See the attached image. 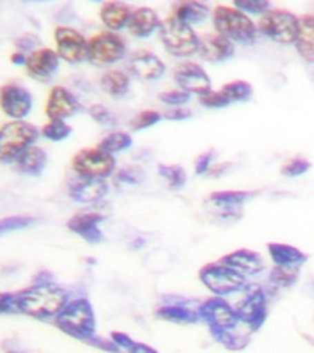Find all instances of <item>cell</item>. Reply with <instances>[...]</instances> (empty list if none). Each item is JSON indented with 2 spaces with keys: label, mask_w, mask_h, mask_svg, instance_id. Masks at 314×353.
I'll return each instance as SVG.
<instances>
[{
  "label": "cell",
  "mask_w": 314,
  "mask_h": 353,
  "mask_svg": "<svg viewBox=\"0 0 314 353\" xmlns=\"http://www.w3.org/2000/svg\"><path fill=\"white\" fill-rule=\"evenodd\" d=\"M129 71L134 74L137 79L145 82L159 81L167 72V66L162 61L161 57H157L151 50H135L129 55L128 59Z\"/></svg>",
  "instance_id": "obj_15"
},
{
  "label": "cell",
  "mask_w": 314,
  "mask_h": 353,
  "mask_svg": "<svg viewBox=\"0 0 314 353\" xmlns=\"http://www.w3.org/2000/svg\"><path fill=\"white\" fill-rule=\"evenodd\" d=\"M220 91L230 99L231 104L233 102H248L253 96V87L247 81L228 82L220 88Z\"/></svg>",
  "instance_id": "obj_35"
},
{
  "label": "cell",
  "mask_w": 314,
  "mask_h": 353,
  "mask_svg": "<svg viewBox=\"0 0 314 353\" xmlns=\"http://www.w3.org/2000/svg\"><path fill=\"white\" fill-rule=\"evenodd\" d=\"M210 14H213L215 33L228 38L230 41L248 46L258 39V26L241 10L228 7V5H219Z\"/></svg>",
  "instance_id": "obj_3"
},
{
  "label": "cell",
  "mask_w": 314,
  "mask_h": 353,
  "mask_svg": "<svg viewBox=\"0 0 314 353\" xmlns=\"http://www.w3.org/2000/svg\"><path fill=\"white\" fill-rule=\"evenodd\" d=\"M99 85L110 98L123 99L130 90V77L121 70H108L101 76Z\"/></svg>",
  "instance_id": "obj_29"
},
{
  "label": "cell",
  "mask_w": 314,
  "mask_h": 353,
  "mask_svg": "<svg viewBox=\"0 0 314 353\" xmlns=\"http://www.w3.org/2000/svg\"><path fill=\"white\" fill-rule=\"evenodd\" d=\"M110 339L119 347V350H129V352H133L134 345L137 343V341L130 338L129 334H126L123 332H112Z\"/></svg>",
  "instance_id": "obj_50"
},
{
  "label": "cell",
  "mask_w": 314,
  "mask_h": 353,
  "mask_svg": "<svg viewBox=\"0 0 314 353\" xmlns=\"http://www.w3.org/2000/svg\"><path fill=\"white\" fill-rule=\"evenodd\" d=\"M16 170L22 174L39 176L48 165V154L39 146H28L22 154L16 159Z\"/></svg>",
  "instance_id": "obj_28"
},
{
  "label": "cell",
  "mask_w": 314,
  "mask_h": 353,
  "mask_svg": "<svg viewBox=\"0 0 314 353\" xmlns=\"http://www.w3.org/2000/svg\"><path fill=\"white\" fill-rule=\"evenodd\" d=\"M33 223H37V219L32 217V215H16V217L2 219L0 220V236L26 230V228H30Z\"/></svg>",
  "instance_id": "obj_39"
},
{
  "label": "cell",
  "mask_w": 314,
  "mask_h": 353,
  "mask_svg": "<svg viewBox=\"0 0 314 353\" xmlns=\"http://www.w3.org/2000/svg\"><path fill=\"white\" fill-rule=\"evenodd\" d=\"M164 119H168V121H186V119L192 118V110L187 109L186 105L181 107H170V109L162 113Z\"/></svg>",
  "instance_id": "obj_47"
},
{
  "label": "cell",
  "mask_w": 314,
  "mask_h": 353,
  "mask_svg": "<svg viewBox=\"0 0 314 353\" xmlns=\"http://www.w3.org/2000/svg\"><path fill=\"white\" fill-rule=\"evenodd\" d=\"M88 115L95 123H98L104 128H113L117 126L118 123L115 113H112V110H108L106 105H101V104L91 105L88 109Z\"/></svg>",
  "instance_id": "obj_42"
},
{
  "label": "cell",
  "mask_w": 314,
  "mask_h": 353,
  "mask_svg": "<svg viewBox=\"0 0 314 353\" xmlns=\"http://www.w3.org/2000/svg\"><path fill=\"white\" fill-rule=\"evenodd\" d=\"M217 343L222 344L228 350H244L250 344V338L236 332V328L222 330V332L210 333Z\"/></svg>",
  "instance_id": "obj_34"
},
{
  "label": "cell",
  "mask_w": 314,
  "mask_h": 353,
  "mask_svg": "<svg viewBox=\"0 0 314 353\" xmlns=\"http://www.w3.org/2000/svg\"><path fill=\"white\" fill-rule=\"evenodd\" d=\"M219 261L245 276H256L266 270V263L262 256L248 248L234 250V252L222 256Z\"/></svg>",
  "instance_id": "obj_20"
},
{
  "label": "cell",
  "mask_w": 314,
  "mask_h": 353,
  "mask_svg": "<svg viewBox=\"0 0 314 353\" xmlns=\"http://www.w3.org/2000/svg\"><path fill=\"white\" fill-rule=\"evenodd\" d=\"M161 19L159 14L150 7H140L133 10L130 19L128 22V32L137 39H148L154 33L159 32Z\"/></svg>",
  "instance_id": "obj_21"
},
{
  "label": "cell",
  "mask_w": 314,
  "mask_h": 353,
  "mask_svg": "<svg viewBox=\"0 0 314 353\" xmlns=\"http://www.w3.org/2000/svg\"><path fill=\"white\" fill-rule=\"evenodd\" d=\"M145 243H146L145 239H141V237H137L135 241H134V243H130V247H133L134 250H140L141 247H144Z\"/></svg>",
  "instance_id": "obj_55"
},
{
  "label": "cell",
  "mask_w": 314,
  "mask_h": 353,
  "mask_svg": "<svg viewBox=\"0 0 314 353\" xmlns=\"http://www.w3.org/2000/svg\"><path fill=\"white\" fill-rule=\"evenodd\" d=\"M198 101H199V104L204 107V109H210V110H220V109H225V107H228V105H231L230 99H228L220 90L219 91L209 90L208 93L199 94Z\"/></svg>",
  "instance_id": "obj_40"
},
{
  "label": "cell",
  "mask_w": 314,
  "mask_h": 353,
  "mask_svg": "<svg viewBox=\"0 0 314 353\" xmlns=\"http://www.w3.org/2000/svg\"><path fill=\"white\" fill-rule=\"evenodd\" d=\"M133 8L121 0H107L99 10V19L107 30L119 32L128 27Z\"/></svg>",
  "instance_id": "obj_23"
},
{
  "label": "cell",
  "mask_w": 314,
  "mask_h": 353,
  "mask_svg": "<svg viewBox=\"0 0 314 353\" xmlns=\"http://www.w3.org/2000/svg\"><path fill=\"white\" fill-rule=\"evenodd\" d=\"M57 54L71 65L88 61V39L81 32L68 26H59L54 32Z\"/></svg>",
  "instance_id": "obj_12"
},
{
  "label": "cell",
  "mask_w": 314,
  "mask_h": 353,
  "mask_svg": "<svg viewBox=\"0 0 314 353\" xmlns=\"http://www.w3.org/2000/svg\"><path fill=\"white\" fill-rule=\"evenodd\" d=\"M71 168L79 178L107 179L117 172V159L99 146L84 148L72 156Z\"/></svg>",
  "instance_id": "obj_7"
},
{
  "label": "cell",
  "mask_w": 314,
  "mask_h": 353,
  "mask_svg": "<svg viewBox=\"0 0 314 353\" xmlns=\"http://www.w3.org/2000/svg\"><path fill=\"white\" fill-rule=\"evenodd\" d=\"M233 5L242 13L255 16H262L271 10V0H233Z\"/></svg>",
  "instance_id": "obj_41"
},
{
  "label": "cell",
  "mask_w": 314,
  "mask_h": 353,
  "mask_svg": "<svg viewBox=\"0 0 314 353\" xmlns=\"http://www.w3.org/2000/svg\"><path fill=\"white\" fill-rule=\"evenodd\" d=\"M173 79L178 88L190 94H203L213 90V81L202 65L193 61H182L173 71Z\"/></svg>",
  "instance_id": "obj_14"
},
{
  "label": "cell",
  "mask_w": 314,
  "mask_h": 353,
  "mask_svg": "<svg viewBox=\"0 0 314 353\" xmlns=\"http://www.w3.org/2000/svg\"><path fill=\"white\" fill-rule=\"evenodd\" d=\"M295 49L306 63L314 65V16L304 14L299 18L295 37Z\"/></svg>",
  "instance_id": "obj_26"
},
{
  "label": "cell",
  "mask_w": 314,
  "mask_h": 353,
  "mask_svg": "<svg viewBox=\"0 0 314 353\" xmlns=\"http://www.w3.org/2000/svg\"><path fill=\"white\" fill-rule=\"evenodd\" d=\"M299 18L288 10H269L261 16L258 32L278 44H294Z\"/></svg>",
  "instance_id": "obj_10"
},
{
  "label": "cell",
  "mask_w": 314,
  "mask_h": 353,
  "mask_svg": "<svg viewBox=\"0 0 314 353\" xmlns=\"http://www.w3.org/2000/svg\"><path fill=\"white\" fill-rule=\"evenodd\" d=\"M199 321L206 322L210 333L222 332V330H231L237 328L239 316L236 308L224 297L214 295L213 299H208L203 303L197 306Z\"/></svg>",
  "instance_id": "obj_11"
},
{
  "label": "cell",
  "mask_w": 314,
  "mask_h": 353,
  "mask_svg": "<svg viewBox=\"0 0 314 353\" xmlns=\"http://www.w3.org/2000/svg\"><path fill=\"white\" fill-rule=\"evenodd\" d=\"M14 44L16 48H18V50L26 54V52H33V50L38 49V46L41 44V41H39V38L35 35H24L16 39Z\"/></svg>",
  "instance_id": "obj_49"
},
{
  "label": "cell",
  "mask_w": 314,
  "mask_h": 353,
  "mask_svg": "<svg viewBox=\"0 0 314 353\" xmlns=\"http://www.w3.org/2000/svg\"><path fill=\"white\" fill-rule=\"evenodd\" d=\"M90 2H102V0H90Z\"/></svg>",
  "instance_id": "obj_57"
},
{
  "label": "cell",
  "mask_w": 314,
  "mask_h": 353,
  "mask_svg": "<svg viewBox=\"0 0 314 353\" xmlns=\"http://www.w3.org/2000/svg\"><path fill=\"white\" fill-rule=\"evenodd\" d=\"M108 193V185L106 179H85L79 178L71 182L70 196L76 203L96 204L102 201Z\"/></svg>",
  "instance_id": "obj_22"
},
{
  "label": "cell",
  "mask_w": 314,
  "mask_h": 353,
  "mask_svg": "<svg viewBox=\"0 0 314 353\" xmlns=\"http://www.w3.org/2000/svg\"><path fill=\"white\" fill-rule=\"evenodd\" d=\"M26 2H50V0H26Z\"/></svg>",
  "instance_id": "obj_56"
},
{
  "label": "cell",
  "mask_w": 314,
  "mask_h": 353,
  "mask_svg": "<svg viewBox=\"0 0 314 353\" xmlns=\"http://www.w3.org/2000/svg\"><path fill=\"white\" fill-rule=\"evenodd\" d=\"M82 110V104L70 91L61 85L50 88L48 99H46L44 113L49 119H66Z\"/></svg>",
  "instance_id": "obj_16"
},
{
  "label": "cell",
  "mask_w": 314,
  "mask_h": 353,
  "mask_svg": "<svg viewBox=\"0 0 314 353\" xmlns=\"http://www.w3.org/2000/svg\"><path fill=\"white\" fill-rule=\"evenodd\" d=\"M72 134V128L65 119H49L41 129V135L49 141H63Z\"/></svg>",
  "instance_id": "obj_36"
},
{
  "label": "cell",
  "mask_w": 314,
  "mask_h": 353,
  "mask_svg": "<svg viewBox=\"0 0 314 353\" xmlns=\"http://www.w3.org/2000/svg\"><path fill=\"white\" fill-rule=\"evenodd\" d=\"M55 327L74 339L88 341L96 334V316L87 297L68 300L63 310L54 317Z\"/></svg>",
  "instance_id": "obj_2"
},
{
  "label": "cell",
  "mask_w": 314,
  "mask_h": 353,
  "mask_svg": "<svg viewBox=\"0 0 314 353\" xmlns=\"http://www.w3.org/2000/svg\"><path fill=\"white\" fill-rule=\"evenodd\" d=\"M164 119V115L157 110H141L137 113V115L129 121V128L134 132H140V130L150 129L156 126Z\"/></svg>",
  "instance_id": "obj_37"
},
{
  "label": "cell",
  "mask_w": 314,
  "mask_h": 353,
  "mask_svg": "<svg viewBox=\"0 0 314 353\" xmlns=\"http://www.w3.org/2000/svg\"><path fill=\"white\" fill-rule=\"evenodd\" d=\"M244 294L242 301L236 306L239 322L244 323L250 333H256L269 316V300L266 290L258 284H247Z\"/></svg>",
  "instance_id": "obj_8"
},
{
  "label": "cell",
  "mask_w": 314,
  "mask_h": 353,
  "mask_svg": "<svg viewBox=\"0 0 314 353\" xmlns=\"http://www.w3.org/2000/svg\"><path fill=\"white\" fill-rule=\"evenodd\" d=\"M16 310V294L14 292H0V316L13 314Z\"/></svg>",
  "instance_id": "obj_48"
},
{
  "label": "cell",
  "mask_w": 314,
  "mask_h": 353,
  "mask_svg": "<svg viewBox=\"0 0 314 353\" xmlns=\"http://www.w3.org/2000/svg\"><path fill=\"white\" fill-rule=\"evenodd\" d=\"M231 168H233V163L231 162L217 163V165H213V167H210V170L208 172V176H210V178H219V176L226 174Z\"/></svg>",
  "instance_id": "obj_52"
},
{
  "label": "cell",
  "mask_w": 314,
  "mask_h": 353,
  "mask_svg": "<svg viewBox=\"0 0 314 353\" xmlns=\"http://www.w3.org/2000/svg\"><path fill=\"white\" fill-rule=\"evenodd\" d=\"M106 220V215L96 210L85 209L81 212H76L72 217L66 221L68 230L79 237H82L85 242L88 243H101L104 241V234H102L99 225Z\"/></svg>",
  "instance_id": "obj_17"
},
{
  "label": "cell",
  "mask_w": 314,
  "mask_h": 353,
  "mask_svg": "<svg viewBox=\"0 0 314 353\" xmlns=\"http://www.w3.org/2000/svg\"><path fill=\"white\" fill-rule=\"evenodd\" d=\"M198 280L206 288L209 292L219 297H228V295L242 292L247 286V276L231 269L230 265L219 263H210L203 265L198 270Z\"/></svg>",
  "instance_id": "obj_6"
},
{
  "label": "cell",
  "mask_w": 314,
  "mask_h": 353,
  "mask_svg": "<svg viewBox=\"0 0 314 353\" xmlns=\"http://www.w3.org/2000/svg\"><path fill=\"white\" fill-rule=\"evenodd\" d=\"M68 300V290L55 284V281L32 283L30 288L16 294V310L37 321H54Z\"/></svg>",
  "instance_id": "obj_1"
},
{
  "label": "cell",
  "mask_w": 314,
  "mask_h": 353,
  "mask_svg": "<svg viewBox=\"0 0 314 353\" xmlns=\"http://www.w3.org/2000/svg\"><path fill=\"white\" fill-rule=\"evenodd\" d=\"M267 252L271 254L273 265L302 267L308 261L306 253H304L300 248H297L294 245H289V243L269 242L267 243Z\"/></svg>",
  "instance_id": "obj_27"
},
{
  "label": "cell",
  "mask_w": 314,
  "mask_h": 353,
  "mask_svg": "<svg viewBox=\"0 0 314 353\" xmlns=\"http://www.w3.org/2000/svg\"><path fill=\"white\" fill-rule=\"evenodd\" d=\"M52 281H55L52 273H50L49 270H41V272L37 273L32 283L37 284V283H52Z\"/></svg>",
  "instance_id": "obj_53"
},
{
  "label": "cell",
  "mask_w": 314,
  "mask_h": 353,
  "mask_svg": "<svg viewBox=\"0 0 314 353\" xmlns=\"http://www.w3.org/2000/svg\"><path fill=\"white\" fill-rule=\"evenodd\" d=\"M134 145V140L133 137H130V134L128 132H112L108 134L107 137H104L99 141V148H102V150L110 152V154H118V152H124L128 151L129 148H133Z\"/></svg>",
  "instance_id": "obj_33"
},
{
  "label": "cell",
  "mask_w": 314,
  "mask_h": 353,
  "mask_svg": "<svg viewBox=\"0 0 314 353\" xmlns=\"http://www.w3.org/2000/svg\"><path fill=\"white\" fill-rule=\"evenodd\" d=\"M128 46L117 32L104 30L88 39V61L98 66H112L126 59Z\"/></svg>",
  "instance_id": "obj_9"
},
{
  "label": "cell",
  "mask_w": 314,
  "mask_h": 353,
  "mask_svg": "<svg viewBox=\"0 0 314 353\" xmlns=\"http://www.w3.org/2000/svg\"><path fill=\"white\" fill-rule=\"evenodd\" d=\"M190 96L192 94L187 93V91L176 88V90L162 91V93L159 94V101L168 107H181V105H186L187 102L190 101Z\"/></svg>",
  "instance_id": "obj_43"
},
{
  "label": "cell",
  "mask_w": 314,
  "mask_h": 353,
  "mask_svg": "<svg viewBox=\"0 0 314 353\" xmlns=\"http://www.w3.org/2000/svg\"><path fill=\"white\" fill-rule=\"evenodd\" d=\"M176 300L178 301H165L161 308L156 310V317L167 322L182 323V325L199 322L197 308H188V301H186V299L176 297Z\"/></svg>",
  "instance_id": "obj_24"
},
{
  "label": "cell",
  "mask_w": 314,
  "mask_h": 353,
  "mask_svg": "<svg viewBox=\"0 0 314 353\" xmlns=\"http://www.w3.org/2000/svg\"><path fill=\"white\" fill-rule=\"evenodd\" d=\"M244 209L242 206H217V219L226 223H234V221L241 220Z\"/></svg>",
  "instance_id": "obj_46"
},
{
  "label": "cell",
  "mask_w": 314,
  "mask_h": 353,
  "mask_svg": "<svg viewBox=\"0 0 314 353\" xmlns=\"http://www.w3.org/2000/svg\"><path fill=\"white\" fill-rule=\"evenodd\" d=\"M210 14L209 5L204 0H176L171 7V14L188 26L202 24Z\"/></svg>",
  "instance_id": "obj_25"
},
{
  "label": "cell",
  "mask_w": 314,
  "mask_h": 353,
  "mask_svg": "<svg viewBox=\"0 0 314 353\" xmlns=\"http://www.w3.org/2000/svg\"><path fill=\"white\" fill-rule=\"evenodd\" d=\"M256 190H219L209 193L208 201L214 206H244L245 203L253 199Z\"/></svg>",
  "instance_id": "obj_30"
},
{
  "label": "cell",
  "mask_w": 314,
  "mask_h": 353,
  "mask_svg": "<svg viewBox=\"0 0 314 353\" xmlns=\"http://www.w3.org/2000/svg\"><path fill=\"white\" fill-rule=\"evenodd\" d=\"M146 179V173L141 167L137 165H128L115 172V181L124 185H139Z\"/></svg>",
  "instance_id": "obj_38"
},
{
  "label": "cell",
  "mask_w": 314,
  "mask_h": 353,
  "mask_svg": "<svg viewBox=\"0 0 314 353\" xmlns=\"http://www.w3.org/2000/svg\"><path fill=\"white\" fill-rule=\"evenodd\" d=\"M217 151L215 150H209V151H204L195 159V165H193V168H195V173L198 176H204L208 174V172L210 170V167L214 165V161L217 159Z\"/></svg>",
  "instance_id": "obj_45"
},
{
  "label": "cell",
  "mask_w": 314,
  "mask_h": 353,
  "mask_svg": "<svg viewBox=\"0 0 314 353\" xmlns=\"http://www.w3.org/2000/svg\"><path fill=\"white\" fill-rule=\"evenodd\" d=\"M10 60H11V63H13V65L26 66V63H27V55H26L24 52H21V50H16V52L11 54Z\"/></svg>",
  "instance_id": "obj_54"
},
{
  "label": "cell",
  "mask_w": 314,
  "mask_h": 353,
  "mask_svg": "<svg viewBox=\"0 0 314 353\" xmlns=\"http://www.w3.org/2000/svg\"><path fill=\"white\" fill-rule=\"evenodd\" d=\"M0 109L11 119H24L33 109V96L24 85L10 82L0 87Z\"/></svg>",
  "instance_id": "obj_13"
},
{
  "label": "cell",
  "mask_w": 314,
  "mask_h": 353,
  "mask_svg": "<svg viewBox=\"0 0 314 353\" xmlns=\"http://www.w3.org/2000/svg\"><path fill=\"white\" fill-rule=\"evenodd\" d=\"M87 344L96 347V349L107 350V352H118V350H119V347H118L115 343H113V341H112L110 338H108V339L99 338L98 334H95L93 338H91Z\"/></svg>",
  "instance_id": "obj_51"
},
{
  "label": "cell",
  "mask_w": 314,
  "mask_h": 353,
  "mask_svg": "<svg viewBox=\"0 0 314 353\" xmlns=\"http://www.w3.org/2000/svg\"><path fill=\"white\" fill-rule=\"evenodd\" d=\"M60 55L49 48H38L27 55V72L38 82H50L59 72Z\"/></svg>",
  "instance_id": "obj_18"
},
{
  "label": "cell",
  "mask_w": 314,
  "mask_h": 353,
  "mask_svg": "<svg viewBox=\"0 0 314 353\" xmlns=\"http://www.w3.org/2000/svg\"><path fill=\"white\" fill-rule=\"evenodd\" d=\"M39 130L24 119H13L0 129V162L13 163L28 146L35 145Z\"/></svg>",
  "instance_id": "obj_5"
},
{
  "label": "cell",
  "mask_w": 314,
  "mask_h": 353,
  "mask_svg": "<svg viewBox=\"0 0 314 353\" xmlns=\"http://www.w3.org/2000/svg\"><path fill=\"white\" fill-rule=\"evenodd\" d=\"M159 38H161L164 49L176 59H188L198 50L199 38L193 27L178 21L173 16H168L161 22Z\"/></svg>",
  "instance_id": "obj_4"
},
{
  "label": "cell",
  "mask_w": 314,
  "mask_h": 353,
  "mask_svg": "<svg viewBox=\"0 0 314 353\" xmlns=\"http://www.w3.org/2000/svg\"><path fill=\"white\" fill-rule=\"evenodd\" d=\"M311 168V162L304 157L291 159L282 167V174L286 178H297V176L305 174Z\"/></svg>",
  "instance_id": "obj_44"
},
{
  "label": "cell",
  "mask_w": 314,
  "mask_h": 353,
  "mask_svg": "<svg viewBox=\"0 0 314 353\" xmlns=\"http://www.w3.org/2000/svg\"><path fill=\"white\" fill-rule=\"evenodd\" d=\"M157 173L165 182H167L170 189L175 192L184 189L187 184V172L181 167V165L161 163L157 165Z\"/></svg>",
  "instance_id": "obj_31"
},
{
  "label": "cell",
  "mask_w": 314,
  "mask_h": 353,
  "mask_svg": "<svg viewBox=\"0 0 314 353\" xmlns=\"http://www.w3.org/2000/svg\"><path fill=\"white\" fill-rule=\"evenodd\" d=\"M299 273H300V267L273 265V269L269 273V281L277 288L289 289L299 281Z\"/></svg>",
  "instance_id": "obj_32"
},
{
  "label": "cell",
  "mask_w": 314,
  "mask_h": 353,
  "mask_svg": "<svg viewBox=\"0 0 314 353\" xmlns=\"http://www.w3.org/2000/svg\"><path fill=\"white\" fill-rule=\"evenodd\" d=\"M234 43L230 39L219 35V33H206L199 38L197 54L199 59L208 61V63H224L234 57Z\"/></svg>",
  "instance_id": "obj_19"
}]
</instances>
